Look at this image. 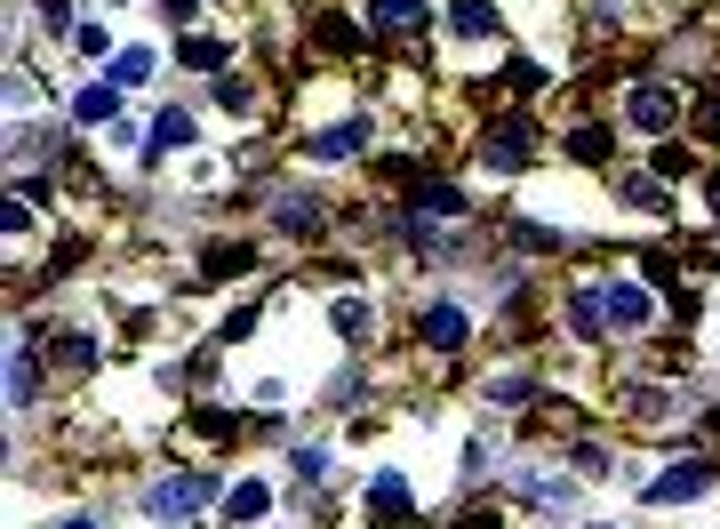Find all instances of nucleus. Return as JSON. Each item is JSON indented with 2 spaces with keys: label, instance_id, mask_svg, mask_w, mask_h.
Listing matches in <instances>:
<instances>
[{
  "label": "nucleus",
  "instance_id": "nucleus-18",
  "mask_svg": "<svg viewBox=\"0 0 720 529\" xmlns=\"http://www.w3.org/2000/svg\"><path fill=\"white\" fill-rule=\"evenodd\" d=\"M625 201H633L640 217H665V209H672V201H665V185H657V177H640V185H625Z\"/></svg>",
  "mask_w": 720,
  "mask_h": 529
},
{
  "label": "nucleus",
  "instance_id": "nucleus-27",
  "mask_svg": "<svg viewBox=\"0 0 720 529\" xmlns=\"http://www.w3.org/2000/svg\"><path fill=\"white\" fill-rule=\"evenodd\" d=\"M697 128H705V137H720V89L705 96V113H697Z\"/></svg>",
  "mask_w": 720,
  "mask_h": 529
},
{
  "label": "nucleus",
  "instance_id": "nucleus-7",
  "mask_svg": "<svg viewBox=\"0 0 720 529\" xmlns=\"http://www.w3.org/2000/svg\"><path fill=\"white\" fill-rule=\"evenodd\" d=\"M361 137H368L361 121H336V128H321V137H304V153H313V160H353Z\"/></svg>",
  "mask_w": 720,
  "mask_h": 529
},
{
  "label": "nucleus",
  "instance_id": "nucleus-23",
  "mask_svg": "<svg viewBox=\"0 0 720 529\" xmlns=\"http://www.w3.org/2000/svg\"><path fill=\"white\" fill-rule=\"evenodd\" d=\"M568 153H576V160H601V153H608V137H601V128H576Z\"/></svg>",
  "mask_w": 720,
  "mask_h": 529
},
{
  "label": "nucleus",
  "instance_id": "nucleus-12",
  "mask_svg": "<svg viewBox=\"0 0 720 529\" xmlns=\"http://www.w3.org/2000/svg\"><path fill=\"white\" fill-rule=\"evenodd\" d=\"M417 217H465V193L457 185H417V201H408Z\"/></svg>",
  "mask_w": 720,
  "mask_h": 529
},
{
  "label": "nucleus",
  "instance_id": "nucleus-2",
  "mask_svg": "<svg viewBox=\"0 0 720 529\" xmlns=\"http://www.w3.org/2000/svg\"><path fill=\"white\" fill-rule=\"evenodd\" d=\"M625 113H633V128H640V137H665V128L680 121V96H672L665 81H640V89L625 96Z\"/></svg>",
  "mask_w": 720,
  "mask_h": 529
},
{
  "label": "nucleus",
  "instance_id": "nucleus-4",
  "mask_svg": "<svg viewBox=\"0 0 720 529\" xmlns=\"http://www.w3.org/2000/svg\"><path fill=\"white\" fill-rule=\"evenodd\" d=\"M368 514L385 521V529H400L408 514H417V498H408V481H400V474H376V481H368Z\"/></svg>",
  "mask_w": 720,
  "mask_h": 529
},
{
  "label": "nucleus",
  "instance_id": "nucleus-5",
  "mask_svg": "<svg viewBox=\"0 0 720 529\" xmlns=\"http://www.w3.org/2000/svg\"><path fill=\"white\" fill-rule=\"evenodd\" d=\"M480 153H489V169H521V160H529V121H497Z\"/></svg>",
  "mask_w": 720,
  "mask_h": 529
},
{
  "label": "nucleus",
  "instance_id": "nucleus-20",
  "mask_svg": "<svg viewBox=\"0 0 720 529\" xmlns=\"http://www.w3.org/2000/svg\"><path fill=\"white\" fill-rule=\"evenodd\" d=\"M185 64H192V73H217V64H225V41H185Z\"/></svg>",
  "mask_w": 720,
  "mask_h": 529
},
{
  "label": "nucleus",
  "instance_id": "nucleus-26",
  "mask_svg": "<svg viewBox=\"0 0 720 529\" xmlns=\"http://www.w3.org/2000/svg\"><path fill=\"white\" fill-rule=\"evenodd\" d=\"M657 177H689V153H680V145H657Z\"/></svg>",
  "mask_w": 720,
  "mask_h": 529
},
{
  "label": "nucleus",
  "instance_id": "nucleus-17",
  "mask_svg": "<svg viewBox=\"0 0 720 529\" xmlns=\"http://www.w3.org/2000/svg\"><path fill=\"white\" fill-rule=\"evenodd\" d=\"M568 321H576V338H601V321H608V297H576V305H568Z\"/></svg>",
  "mask_w": 720,
  "mask_h": 529
},
{
  "label": "nucleus",
  "instance_id": "nucleus-24",
  "mask_svg": "<svg viewBox=\"0 0 720 529\" xmlns=\"http://www.w3.org/2000/svg\"><path fill=\"white\" fill-rule=\"evenodd\" d=\"M336 329H345V338H361V329H368V305H361V297H345V305H336Z\"/></svg>",
  "mask_w": 720,
  "mask_h": 529
},
{
  "label": "nucleus",
  "instance_id": "nucleus-13",
  "mask_svg": "<svg viewBox=\"0 0 720 529\" xmlns=\"http://www.w3.org/2000/svg\"><path fill=\"white\" fill-rule=\"evenodd\" d=\"M41 393V361H32V345H17L9 353V402H32Z\"/></svg>",
  "mask_w": 720,
  "mask_h": 529
},
{
  "label": "nucleus",
  "instance_id": "nucleus-8",
  "mask_svg": "<svg viewBox=\"0 0 720 529\" xmlns=\"http://www.w3.org/2000/svg\"><path fill=\"white\" fill-rule=\"evenodd\" d=\"M264 514H272V489H264L257 474L225 489V521H264Z\"/></svg>",
  "mask_w": 720,
  "mask_h": 529
},
{
  "label": "nucleus",
  "instance_id": "nucleus-21",
  "mask_svg": "<svg viewBox=\"0 0 720 529\" xmlns=\"http://www.w3.org/2000/svg\"><path fill=\"white\" fill-rule=\"evenodd\" d=\"M489 402H497V409H521V402H529V385H521V377H497V385H489Z\"/></svg>",
  "mask_w": 720,
  "mask_h": 529
},
{
  "label": "nucleus",
  "instance_id": "nucleus-30",
  "mask_svg": "<svg viewBox=\"0 0 720 529\" xmlns=\"http://www.w3.org/2000/svg\"><path fill=\"white\" fill-rule=\"evenodd\" d=\"M56 529H96V521H56Z\"/></svg>",
  "mask_w": 720,
  "mask_h": 529
},
{
  "label": "nucleus",
  "instance_id": "nucleus-1",
  "mask_svg": "<svg viewBox=\"0 0 720 529\" xmlns=\"http://www.w3.org/2000/svg\"><path fill=\"white\" fill-rule=\"evenodd\" d=\"M145 506H153L168 529H185V514H200V506H209V474H168Z\"/></svg>",
  "mask_w": 720,
  "mask_h": 529
},
{
  "label": "nucleus",
  "instance_id": "nucleus-3",
  "mask_svg": "<svg viewBox=\"0 0 720 529\" xmlns=\"http://www.w3.org/2000/svg\"><path fill=\"white\" fill-rule=\"evenodd\" d=\"M705 489H712V466H705V457H680L672 474L648 481V506H680V498H705Z\"/></svg>",
  "mask_w": 720,
  "mask_h": 529
},
{
  "label": "nucleus",
  "instance_id": "nucleus-9",
  "mask_svg": "<svg viewBox=\"0 0 720 529\" xmlns=\"http://www.w3.org/2000/svg\"><path fill=\"white\" fill-rule=\"evenodd\" d=\"M73 113H81L88 128H96V121H113V113H121V81H96V89H81V96H73Z\"/></svg>",
  "mask_w": 720,
  "mask_h": 529
},
{
  "label": "nucleus",
  "instance_id": "nucleus-22",
  "mask_svg": "<svg viewBox=\"0 0 720 529\" xmlns=\"http://www.w3.org/2000/svg\"><path fill=\"white\" fill-rule=\"evenodd\" d=\"M217 105H225V113H249V81L225 73V81H217Z\"/></svg>",
  "mask_w": 720,
  "mask_h": 529
},
{
  "label": "nucleus",
  "instance_id": "nucleus-10",
  "mask_svg": "<svg viewBox=\"0 0 720 529\" xmlns=\"http://www.w3.org/2000/svg\"><path fill=\"white\" fill-rule=\"evenodd\" d=\"M425 345L457 353V345H465V313H457V305H432V313H425Z\"/></svg>",
  "mask_w": 720,
  "mask_h": 529
},
{
  "label": "nucleus",
  "instance_id": "nucleus-11",
  "mask_svg": "<svg viewBox=\"0 0 720 529\" xmlns=\"http://www.w3.org/2000/svg\"><path fill=\"white\" fill-rule=\"evenodd\" d=\"M177 145H192V113H185V105H168V113L153 121V153H177Z\"/></svg>",
  "mask_w": 720,
  "mask_h": 529
},
{
  "label": "nucleus",
  "instance_id": "nucleus-14",
  "mask_svg": "<svg viewBox=\"0 0 720 529\" xmlns=\"http://www.w3.org/2000/svg\"><path fill=\"white\" fill-rule=\"evenodd\" d=\"M368 17L385 24V32H417V24H425V0H376Z\"/></svg>",
  "mask_w": 720,
  "mask_h": 529
},
{
  "label": "nucleus",
  "instance_id": "nucleus-16",
  "mask_svg": "<svg viewBox=\"0 0 720 529\" xmlns=\"http://www.w3.org/2000/svg\"><path fill=\"white\" fill-rule=\"evenodd\" d=\"M113 81H121V89L153 81V49H145V41H136V49H121V56H113Z\"/></svg>",
  "mask_w": 720,
  "mask_h": 529
},
{
  "label": "nucleus",
  "instance_id": "nucleus-25",
  "mask_svg": "<svg viewBox=\"0 0 720 529\" xmlns=\"http://www.w3.org/2000/svg\"><path fill=\"white\" fill-rule=\"evenodd\" d=\"M321 49H353V24L345 17H321Z\"/></svg>",
  "mask_w": 720,
  "mask_h": 529
},
{
  "label": "nucleus",
  "instance_id": "nucleus-6",
  "mask_svg": "<svg viewBox=\"0 0 720 529\" xmlns=\"http://www.w3.org/2000/svg\"><path fill=\"white\" fill-rule=\"evenodd\" d=\"M601 297H608V321H616V329H648V321H657L648 289H633V281H616V289H601Z\"/></svg>",
  "mask_w": 720,
  "mask_h": 529
},
{
  "label": "nucleus",
  "instance_id": "nucleus-15",
  "mask_svg": "<svg viewBox=\"0 0 720 529\" xmlns=\"http://www.w3.org/2000/svg\"><path fill=\"white\" fill-rule=\"evenodd\" d=\"M449 24L465 32V41H480V32H497V9H489V0H457V9H449Z\"/></svg>",
  "mask_w": 720,
  "mask_h": 529
},
{
  "label": "nucleus",
  "instance_id": "nucleus-19",
  "mask_svg": "<svg viewBox=\"0 0 720 529\" xmlns=\"http://www.w3.org/2000/svg\"><path fill=\"white\" fill-rule=\"evenodd\" d=\"M209 273H217V281H232V273H249V249H232V241H225V249H209Z\"/></svg>",
  "mask_w": 720,
  "mask_h": 529
},
{
  "label": "nucleus",
  "instance_id": "nucleus-29",
  "mask_svg": "<svg viewBox=\"0 0 720 529\" xmlns=\"http://www.w3.org/2000/svg\"><path fill=\"white\" fill-rule=\"evenodd\" d=\"M705 201H712V217H720V177H712V185H705Z\"/></svg>",
  "mask_w": 720,
  "mask_h": 529
},
{
  "label": "nucleus",
  "instance_id": "nucleus-28",
  "mask_svg": "<svg viewBox=\"0 0 720 529\" xmlns=\"http://www.w3.org/2000/svg\"><path fill=\"white\" fill-rule=\"evenodd\" d=\"M457 529H504V521H497V514H465Z\"/></svg>",
  "mask_w": 720,
  "mask_h": 529
}]
</instances>
